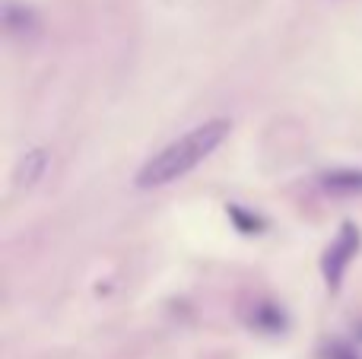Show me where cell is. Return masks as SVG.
I'll return each instance as SVG.
<instances>
[{"mask_svg":"<svg viewBox=\"0 0 362 359\" xmlns=\"http://www.w3.org/2000/svg\"><path fill=\"white\" fill-rule=\"evenodd\" d=\"M226 213H229V220L235 223L238 233H245V235L264 233V220H261V216H255L251 210H245L242 204H229V207H226Z\"/></svg>","mask_w":362,"mask_h":359,"instance_id":"obj_7","label":"cell"},{"mask_svg":"<svg viewBox=\"0 0 362 359\" xmlns=\"http://www.w3.org/2000/svg\"><path fill=\"white\" fill-rule=\"evenodd\" d=\"M359 337H362V324H359Z\"/></svg>","mask_w":362,"mask_h":359,"instance_id":"obj_9","label":"cell"},{"mask_svg":"<svg viewBox=\"0 0 362 359\" xmlns=\"http://www.w3.org/2000/svg\"><path fill=\"white\" fill-rule=\"evenodd\" d=\"M48 165H51V153L45 150V146H35V150L23 153V156H19V163H16V169H13V188H16V191L35 188V184L45 178Z\"/></svg>","mask_w":362,"mask_h":359,"instance_id":"obj_4","label":"cell"},{"mask_svg":"<svg viewBox=\"0 0 362 359\" xmlns=\"http://www.w3.org/2000/svg\"><path fill=\"white\" fill-rule=\"evenodd\" d=\"M4 29H6V35H13V38H29L38 32V16L29 6L10 0V4L4 6Z\"/></svg>","mask_w":362,"mask_h":359,"instance_id":"obj_6","label":"cell"},{"mask_svg":"<svg viewBox=\"0 0 362 359\" xmlns=\"http://www.w3.org/2000/svg\"><path fill=\"white\" fill-rule=\"evenodd\" d=\"M229 127L232 124L226 118H213L197 124L194 131H187L185 137L172 140L169 146H163L156 156H150L144 163V169L137 172V188H163V184L185 178L229 137Z\"/></svg>","mask_w":362,"mask_h":359,"instance_id":"obj_1","label":"cell"},{"mask_svg":"<svg viewBox=\"0 0 362 359\" xmlns=\"http://www.w3.org/2000/svg\"><path fill=\"white\" fill-rule=\"evenodd\" d=\"M245 322L251 331H261V334H283L289 328V318L283 312V305L270 302V299H255L245 312Z\"/></svg>","mask_w":362,"mask_h":359,"instance_id":"obj_3","label":"cell"},{"mask_svg":"<svg viewBox=\"0 0 362 359\" xmlns=\"http://www.w3.org/2000/svg\"><path fill=\"white\" fill-rule=\"evenodd\" d=\"M325 359H362V356L350 347V343H340L337 341V343H331V347L325 350Z\"/></svg>","mask_w":362,"mask_h":359,"instance_id":"obj_8","label":"cell"},{"mask_svg":"<svg viewBox=\"0 0 362 359\" xmlns=\"http://www.w3.org/2000/svg\"><path fill=\"white\" fill-rule=\"evenodd\" d=\"M359 245H362L359 226L356 223H344L337 239L327 245L325 258H321V273H325L327 290H334V293L340 290V283H344V277H346V267H350L359 254Z\"/></svg>","mask_w":362,"mask_h":359,"instance_id":"obj_2","label":"cell"},{"mask_svg":"<svg viewBox=\"0 0 362 359\" xmlns=\"http://www.w3.org/2000/svg\"><path fill=\"white\" fill-rule=\"evenodd\" d=\"M318 184L327 194L337 197H359L362 194V169H334L318 178Z\"/></svg>","mask_w":362,"mask_h":359,"instance_id":"obj_5","label":"cell"}]
</instances>
